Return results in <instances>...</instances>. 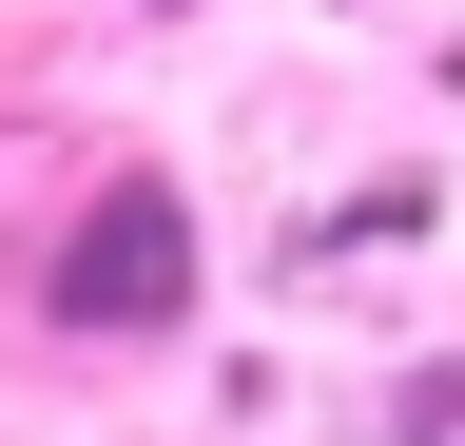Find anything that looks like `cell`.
Listing matches in <instances>:
<instances>
[{
	"instance_id": "obj_1",
	"label": "cell",
	"mask_w": 465,
	"mask_h": 446,
	"mask_svg": "<svg viewBox=\"0 0 465 446\" xmlns=\"http://www.w3.org/2000/svg\"><path fill=\"white\" fill-rule=\"evenodd\" d=\"M194 311H213V233H194V175H155V155L78 175V213L39 233V330H58V350H174Z\"/></svg>"
},
{
	"instance_id": "obj_2",
	"label": "cell",
	"mask_w": 465,
	"mask_h": 446,
	"mask_svg": "<svg viewBox=\"0 0 465 446\" xmlns=\"http://www.w3.org/2000/svg\"><path fill=\"white\" fill-rule=\"evenodd\" d=\"M330 20H369V0H330Z\"/></svg>"
}]
</instances>
